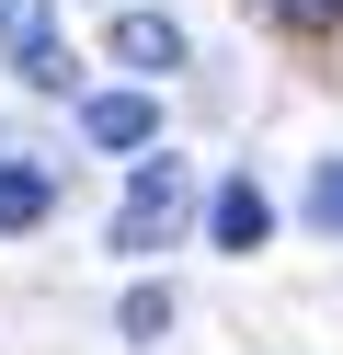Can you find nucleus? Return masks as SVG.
Listing matches in <instances>:
<instances>
[{
	"instance_id": "1",
	"label": "nucleus",
	"mask_w": 343,
	"mask_h": 355,
	"mask_svg": "<svg viewBox=\"0 0 343 355\" xmlns=\"http://www.w3.org/2000/svg\"><path fill=\"white\" fill-rule=\"evenodd\" d=\"M183 207H195V172L172 161V149H160V161H137V184H126V207H114V252H160V241L183 230Z\"/></svg>"
},
{
	"instance_id": "2",
	"label": "nucleus",
	"mask_w": 343,
	"mask_h": 355,
	"mask_svg": "<svg viewBox=\"0 0 343 355\" xmlns=\"http://www.w3.org/2000/svg\"><path fill=\"white\" fill-rule=\"evenodd\" d=\"M0 58H12V80H23V92H69L58 0H0Z\"/></svg>"
},
{
	"instance_id": "3",
	"label": "nucleus",
	"mask_w": 343,
	"mask_h": 355,
	"mask_svg": "<svg viewBox=\"0 0 343 355\" xmlns=\"http://www.w3.org/2000/svg\"><path fill=\"white\" fill-rule=\"evenodd\" d=\"M206 241H218V252H263L274 241V195L252 184V172H229V184L206 195Z\"/></svg>"
},
{
	"instance_id": "4",
	"label": "nucleus",
	"mask_w": 343,
	"mask_h": 355,
	"mask_svg": "<svg viewBox=\"0 0 343 355\" xmlns=\"http://www.w3.org/2000/svg\"><path fill=\"white\" fill-rule=\"evenodd\" d=\"M103 46L126 58L137 80H172V69H183V24H172V12H114V35H103Z\"/></svg>"
},
{
	"instance_id": "5",
	"label": "nucleus",
	"mask_w": 343,
	"mask_h": 355,
	"mask_svg": "<svg viewBox=\"0 0 343 355\" xmlns=\"http://www.w3.org/2000/svg\"><path fill=\"white\" fill-rule=\"evenodd\" d=\"M80 138H91V149H149V138H160V103H149V92H91V103H80Z\"/></svg>"
},
{
	"instance_id": "6",
	"label": "nucleus",
	"mask_w": 343,
	"mask_h": 355,
	"mask_svg": "<svg viewBox=\"0 0 343 355\" xmlns=\"http://www.w3.org/2000/svg\"><path fill=\"white\" fill-rule=\"evenodd\" d=\"M46 207H58V184H46L35 161H0V230H35Z\"/></svg>"
},
{
	"instance_id": "7",
	"label": "nucleus",
	"mask_w": 343,
	"mask_h": 355,
	"mask_svg": "<svg viewBox=\"0 0 343 355\" xmlns=\"http://www.w3.org/2000/svg\"><path fill=\"white\" fill-rule=\"evenodd\" d=\"M160 332H172V286H137L126 298V344H160Z\"/></svg>"
},
{
	"instance_id": "8",
	"label": "nucleus",
	"mask_w": 343,
	"mask_h": 355,
	"mask_svg": "<svg viewBox=\"0 0 343 355\" xmlns=\"http://www.w3.org/2000/svg\"><path fill=\"white\" fill-rule=\"evenodd\" d=\"M309 218L343 241V161H320V184H309Z\"/></svg>"
}]
</instances>
